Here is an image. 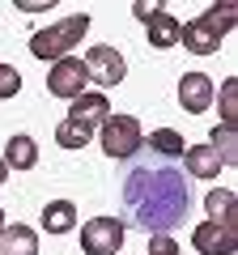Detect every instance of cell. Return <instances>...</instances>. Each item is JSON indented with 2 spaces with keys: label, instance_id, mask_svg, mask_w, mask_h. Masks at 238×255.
<instances>
[{
  "label": "cell",
  "instance_id": "1",
  "mask_svg": "<svg viewBox=\"0 0 238 255\" xmlns=\"http://www.w3.org/2000/svg\"><path fill=\"white\" fill-rule=\"evenodd\" d=\"M128 183L149 187L145 200H132L136 221H140L145 230L166 234V226L179 221V217L187 213V187H183V179H179L174 170H166V166H136V170L128 174Z\"/></svg>",
  "mask_w": 238,
  "mask_h": 255
},
{
  "label": "cell",
  "instance_id": "2",
  "mask_svg": "<svg viewBox=\"0 0 238 255\" xmlns=\"http://www.w3.org/2000/svg\"><path fill=\"white\" fill-rule=\"evenodd\" d=\"M234 21H238V4L221 0V4L204 9L196 21H187V26L179 30V43H183L187 51H196V55H213L221 47V38L234 30Z\"/></svg>",
  "mask_w": 238,
  "mask_h": 255
},
{
  "label": "cell",
  "instance_id": "3",
  "mask_svg": "<svg viewBox=\"0 0 238 255\" xmlns=\"http://www.w3.org/2000/svg\"><path fill=\"white\" fill-rule=\"evenodd\" d=\"M85 30H90V13H73V17L55 21V26L47 30H34L30 34V55L34 60H64V55H73V47L85 38Z\"/></svg>",
  "mask_w": 238,
  "mask_h": 255
},
{
  "label": "cell",
  "instance_id": "4",
  "mask_svg": "<svg viewBox=\"0 0 238 255\" xmlns=\"http://www.w3.org/2000/svg\"><path fill=\"white\" fill-rule=\"evenodd\" d=\"M98 140H102V153L128 162L140 145H145V128H140L136 115H107V124L98 128Z\"/></svg>",
  "mask_w": 238,
  "mask_h": 255
},
{
  "label": "cell",
  "instance_id": "5",
  "mask_svg": "<svg viewBox=\"0 0 238 255\" xmlns=\"http://www.w3.org/2000/svg\"><path fill=\"white\" fill-rule=\"evenodd\" d=\"M123 234H128V226L119 217H90L81 226V251L85 255H115L123 247Z\"/></svg>",
  "mask_w": 238,
  "mask_h": 255
},
{
  "label": "cell",
  "instance_id": "6",
  "mask_svg": "<svg viewBox=\"0 0 238 255\" xmlns=\"http://www.w3.org/2000/svg\"><path fill=\"white\" fill-rule=\"evenodd\" d=\"M85 85H90V73H85V64L77 60V55L55 60L51 73H47V94H51V98L73 102V98H81V94H85Z\"/></svg>",
  "mask_w": 238,
  "mask_h": 255
},
{
  "label": "cell",
  "instance_id": "7",
  "mask_svg": "<svg viewBox=\"0 0 238 255\" xmlns=\"http://www.w3.org/2000/svg\"><path fill=\"white\" fill-rule=\"evenodd\" d=\"M81 64H85V73H90V81H98L102 90H111V85H119L128 77V64H123V55L115 47H90V55Z\"/></svg>",
  "mask_w": 238,
  "mask_h": 255
},
{
  "label": "cell",
  "instance_id": "8",
  "mask_svg": "<svg viewBox=\"0 0 238 255\" xmlns=\"http://www.w3.org/2000/svg\"><path fill=\"white\" fill-rule=\"evenodd\" d=\"M213 98H217V85H213L209 73H183L179 77V107L183 111L200 115V111L213 107Z\"/></svg>",
  "mask_w": 238,
  "mask_h": 255
},
{
  "label": "cell",
  "instance_id": "9",
  "mask_svg": "<svg viewBox=\"0 0 238 255\" xmlns=\"http://www.w3.org/2000/svg\"><path fill=\"white\" fill-rule=\"evenodd\" d=\"M192 247H196L200 255H234V251H238V230L200 221V226L192 230Z\"/></svg>",
  "mask_w": 238,
  "mask_h": 255
},
{
  "label": "cell",
  "instance_id": "10",
  "mask_svg": "<svg viewBox=\"0 0 238 255\" xmlns=\"http://www.w3.org/2000/svg\"><path fill=\"white\" fill-rule=\"evenodd\" d=\"M107 115H111V102H107V94L102 90H85L81 98H73V111H68V119L73 124H81L85 132H98L102 124H107Z\"/></svg>",
  "mask_w": 238,
  "mask_h": 255
},
{
  "label": "cell",
  "instance_id": "11",
  "mask_svg": "<svg viewBox=\"0 0 238 255\" xmlns=\"http://www.w3.org/2000/svg\"><path fill=\"white\" fill-rule=\"evenodd\" d=\"M204 213H209L213 226L238 230V200H234V191H230V187H213L209 196H204Z\"/></svg>",
  "mask_w": 238,
  "mask_h": 255
},
{
  "label": "cell",
  "instance_id": "12",
  "mask_svg": "<svg viewBox=\"0 0 238 255\" xmlns=\"http://www.w3.org/2000/svg\"><path fill=\"white\" fill-rule=\"evenodd\" d=\"M0 162L9 166V170H34V166H38V145H34V136H26V132L9 136V145H4Z\"/></svg>",
  "mask_w": 238,
  "mask_h": 255
},
{
  "label": "cell",
  "instance_id": "13",
  "mask_svg": "<svg viewBox=\"0 0 238 255\" xmlns=\"http://www.w3.org/2000/svg\"><path fill=\"white\" fill-rule=\"evenodd\" d=\"M0 255H38V230L21 226V221L4 226L0 230Z\"/></svg>",
  "mask_w": 238,
  "mask_h": 255
},
{
  "label": "cell",
  "instance_id": "14",
  "mask_svg": "<svg viewBox=\"0 0 238 255\" xmlns=\"http://www.w3.org/2000/svg\"><path fill=\"white\" fill-rule=\"evenodd\" d=\"M149 26V47H157V51H170V47H179V30H183V21L170 17L166 9H157L153 17L145 21Z\"/></svg>",
  "mask_w": 238,
  "mask_h": 255
},
{
  "label": "cell",
  "instance_id": "15",
  "mask_svg": "<svg viewBox=\"0 0 238 255\" xmlns=\"http://www.w3.org/2000/svg\"><path fill=\"white\" fill-rule=\"evenodd\" d=\"M183 162H187V174H192V179H217V174L226 170L213 145H192V149H183Z\"/></svg>",
  "mask_w": 238,
  "mask_h": 255
},
{
  "label": "cell",
  "instance_id": "16",
  "mask_svg": "<svg viewBox=\"0 0 238 255\" xmlns=\"http://www.w3.org/2000/svg\"><path fill=\"white\" fill-rule=\"evenodd\" d=\"M38 226L47 234H68V230H77V204L73 200H51L43 209V217H38Z\"/></svg>",
  "mask_w": 238,
  "mask_h": 255
},
{
  "label": "cell",
  "instance_id": "17",
  "mask_svg": "<svg viewBox=\"0 0 238 255\" xmlns=\"http://www.w3.org/2000/svg\"><path fill=\"white\" fill-rule=\"evenodd\" d=\"M209 145L217 149L221 166H234V162H238V132H234V124H221V128H213V132H209Z\"/></svg>",
  "mask_w": 238,
  "mask_h": 255
},
{
  "label": "cell",
  "instance_id": "18",
  "mask_svg": "<svg viewBox=\"0 0 238 255\" xmlns=\"http://www.w3.org/2000/svg\"><path fill=\"white\" fill-rule=\"evenodd\" d=\"M183 145L187 140L174 132V128H157V132H149V149L162 157H183Z\"/></svg>",
  "mask_w": 238,
  "mask_h": 255
},
{
  "label": "cell",
  "instance_id": "19",
  "mask_svg": "<svg viewBox=\"0 0 238 255\" xmlns=\"http://www.w3.org/2000/svg\"><path fill=\"white\" fill-rule=\"evenodd\" d=\"M90 136H94V132H85V128L73 124V119H64V124L55 128V145H60V149H85Z\"/></svg>",
  "mask_w": 238,
  "mask_h": 255
},
{
  "label": "cell",
  "instance_id": "20",
  "mask_svg": "<svg viewBox=\"0 0 238 255\" xmlns=\"http://www.w3.org/2000/svg\"><path fill=\"white\" fill-rule=\"evenodd\" d=\"M234 115H238V81L230 77L221 85V124H234Z\"/></svg>",
  "mask_w": 238,
  "mask_h": 255
},
{
  "label": "cell",
  "instance_id": "21",
  "mask_svg": "<svg viewBox=\"0 0 238 255\" xmlns=\"http://www.w3.org/2000/svg\"><path fill=\"white\" fill-rule=\"evenodd\" d=\"M17 90H21V73L13 64H0V102H9Z\"/></svg>",
  "mask_w": 238,
  "mask_h": 255
},
{
  "label": "cell",
  "instance_id": "22",
  "mask_svg": "<svg viewBox=\"0 0 238 255\" xmlns=\"http://www.w3.org/2000/svg\"><path fill=\"white\" fill-rule=\"evenodd\" d=\"M149 255H183V247L174 243L170 234H153L149 238Z\"/></svg>",
  "mask_w": 238,
  "mask_h": 255
},
{
  "label": "cell",
  "instance_id": "23",
  "mask_svg": "<svg viewBox=\"0 0 238 255\" xmlns=\"http://www.w3.org/2000/svg\"><path fill=\"white\" fill-rule=\"evenodd\" d=\"M132 13H136V21H149L157 13V4H149V0H136V4H132Z\"/></svg>",
  "mask_w": 238,
  "mask_h": 255
},
{
  "label": "cell",
  "instance_id": "24",
  "mask_svg": "<svg viewBox=\"0 0 238 255\" xmlns=\"http://www.w3.org/2000/svg\"><path fill=\"white\" fill-rule=\"evenodd\" d=\"M4 179H9V166H4V162H0V183H4Z\"/></svg>",
  "mask_w": 238,
  "mask_h": 255
},
{
  "label": "cell",
  "instance_id": "25",
  "mask_svg": "<svg viewBox=\"0 0 238 255\" xmlns=\"http://www.w3.org/2000/svg\"><path fill=\"white\" fill-rule=\"evenodd\" d=\"M4 226H9V221H4V209H0V230H4Z\"/></svg>",
  "mask_w": 238,
  "mask_h": 255
}]
</instances>
